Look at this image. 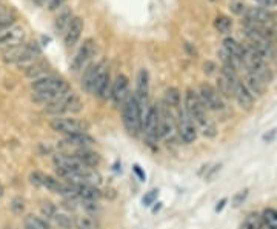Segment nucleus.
Returning a JSON list of instances; mask_svg holds the SVG:
<instances>
[{
	"label": "nucleus",
	"instance_id": "nucleus-48",
	"mask_svg": "<svg viewBox=\"0 0 277 229\" xmlns=\"http://www.w3.org/2000/svg\"><path fill=\"white\" fill-rule=\"evenodd\" d=\"M226 203H228V198H222V200L217 203V206H216V212H222V210L225 208Z\"/></svg>",
	"mask_w": 277,
	"mask_h": 229
},
{
	"label": "nucleus",
	"instance_id": "nucleus-50",
	"mask_svg": "<svg viewBox=\"0 0 277 229\" xmlns=\"http://www.w3.org/2000/svg\"><path fill=\"white\" fill-rule=\"evenodd\" d=\"M4 194H5V188H4V184L0 183V197H4Z\"/></svg>",
	"mask_w": 277,
	"mask_h": 229
},
{
	"label": "nucleus",
	"instance_id": "nucleus-31",
	"mask_svg": "<svg viewBox=\"0 0 277 229\" xmlns=\"http://www.w3.org/2000/svg\"><path fill=\"white\" fill-rule=\"evenodd\" d=\"M214 28L220 32V34H228L232 28V20L226 16H217L214 18Z\"/></svg>",
	"mask_w": 277,
	"mask_h": 229
},
{
	"label": "nucleus",
	"instance_id": "nucleus-25",
	"mask_svg": "<svg viewBox=\"0 0 277 229\" xmlns=\"http://www.w3.org/2000/svg\"><path fill=\"white\" fill-rule=\"evenodd\" d=\"M47 71H48V64H45L44 60H40V62L34 60V62H31V64L28 65V68H27V76L33 77L36 80V78H40V77L47 76Z\"/></svg>",
	"mask_w": 277,
	"mask_h": 229
},
{
	"label": "nucleus",
	"instance_id": "nucleus-29",
	"mask_svg": "<svg viewBox=\"0 0 277 229\" xmlns=\"http://www.w3.org/2000/svg\"><path fill=\"white\" fill-rule=\"evenodd\" d=\"M169 108H179L180 106V91L174 86L168 88L165 91V100H163Z\"/></svg>",
	"mask_w": 277,
	"mask_h": 229
},
{
	"label": "nucleus",
	"instance_id": "nucleus-35",
	"mask_svg": "<svg viewBox=\"0 0 277 229\" xmlns=\"http://www.w3.org/2000/svg\"><path fill=\"white\" fill-rule=\"evenodd\" d=\"M14 12H8V11H4V10H0V32L5 31L7 28L11 26V24L14 22Z\"/></svg>",
	"mask_w": 277,
	"mask_h": 229
},
{
	"label": "nucleus",
	"instance_id": "nucleus-44",
	"mask_svg": "<svg viewBox=\"0 0 277 229\" xmlns=\"http://www.w3.org/2000/svg\"><path fill=\"white\" fill-rule=\"evenodd\" d=\"M275 136H277V128H272L269 132L263 134L262 140H263L265 143H272V142H274V138H275Z\"/></svg>",
	"mask_w": 277,
	"mask_h": 229
},
{
	"label": "nucleus",
	"instance_id": "nucleus-33",
	"mask_svg": "<svg viewBox=\"0 0 277 229\" xmlns=\"http://www.w3.org/2000/svg\"><path fill=\"white\" fill-rule=\"evenodd\" d=\"M25 208H27L25 198L20 197V196H16V197L11 200V203H10V210H11V212H13L14 216H22V214L25 212Z\"/></svg>",
	"mask_w": 277,
	"mask_h": 229
},
{
	"label": "nucleus",
	"instance_id": "nucleus-17",
	"mask_svg": "<svg viewBox=\"0 0 277 229\" xmlns=\"http://www.w3.org/2000/svg\"><path fill=\"white\" fill-rule=\"evenodd\" d=\"M82 164H85L87 168H93L96 170L97 166L102 163V157L99 152L90 150V148H77L76 152L73 154Z\"/></svg>",
	"mask_w": 277,
	"mask_h": 229
},
{
	"label": "nucleus",
	"instance_id": "nucleus-26",
	"mask_svg": "<svg viewBox=\"0 0 277 229\" xmlns=\"http://www.w3.org/2000/svg\"><path fill=\"white\" fill-rule=\"evenodd\" d=\"M74 226L76 229H99V222L94 216L83 214L74 218Z\"/></svg>",
	"mask_w": 277,
	"mask_h": 229
},
{
	"label": "nucleus",
	"instance_id": "nucleus-38",
	"mask_svg": "<svg viewBox=\"0 0 277 229\" xmlns=\"http://www.w3.org/2000/svg\"><path fill=\"white\" fill-rule=\"evenodd\" d=\"M248 190L245 188V190H242V191H239V192H236L234 194V197H232V208H240L243 203H245V200H246V197H248Z\"/></svg>",
	"mask_w": 277,
	"mask_h": 229
},
{
	"label": "nucleus",
	"instance_id": "nucleus-37",
	"mask_svg": "<svg viewBox=\"0 0 277 229\" xmlns=\"http://www.w3.org/2000/svg\"><path fill=\"white\" fill-rule=\"evenodd\" d=\"M40 210H42V214H44L47 218H54V216H56V212L59 211L57 208H56V204H53L51 202H44L42 203V206H40Z\"/></svg>",
	"mask_w": 277,
	"mask_h": 229
},
{
	"label": "nucleus",
	"instance_id": "nucleus-42",
	"mask_svg": "<svg viewBox=\"0 0 277 229\" xmlns=\"http://www.w3.org/2000/svg\"><path fill=\"white\" fill-rule=\"evenodd\" d=\"M133 172L137 176V178L140 180V182H145L146 180V174H145V171L142 170V166L140 164H133Z\"/></svg>",
	"mask_w": 277,
	"mask_h": 229
},
{
	"label": "nucleus",
	"instance_id": "nucleus-4",
	"mask_svg": "<svg viewBox=\"0 0 277 229\" xmlns=\"http://www.w3.org/2000/svg\"><path fill=\"white\" fill-rule=\"evenodd\" d=\"M83 103L80 100V97L76 92H68L62 98H59L57 102L51 103V105H47V112L54 116V117H62L63 114H77L82 111Z\"/></svg>",
	"mask_w": 277,
	"mask_h": 229
},
{
	"label": "nucleus",
	"instance_id": "nucleus-41",
	"mask_svg": "<svg viewBox=\"0 0 277 229\" xmlns=\"http://www.w3.org/2000/svg\"><path fill=\"white\" fill-rule=\"evenodd\" d=\"M246 10H248V6L245 4H242V2H236V4L231 5V11L234 14H237V16H245Z\"/></svg>",
	"mask_w": 277,
	"mask_h": 229
},
{
	"label": "nucleus",
	"instance_id": "nucleus-34",
	"mask_svg": "<svg viewBox=\"0 0 277 229\" xmlns=\"http://www.w3.org/2000/svg\"><path fill=\"white\" fill-rule=\"evenodd\" d=\"M56 223H57V226L59 228H62V229H71L73 226H74V220H73V217H70L68 214H62V212H56V216H54V218H53Z\"/></svg>",
	"mask_w": 277,
	"mask_h": 229
},
{
	"label": "nucleus",
	"instance_id": "nucleus-18",
	"mask_svg": "<svg viewBox=\"0 0 277 229\" xmlns=\"http://www.w3.org/2000/svg\"><path fill=\"white\" fill-rule=\"evenodd\" d=\"M234 98H236L237 105L245 111H251L254 106V96L248 91L243 82H239L236 88H234Z\"/></svg>",
	"mask_w": 277,
	"mask_h": 229
},
{
	"label": "nucleus",
	"instance_id": "nucleus-15",
	"mask_svg": "<svg viewBox=\"0 0 277 229\" xmlns=\"http://www.w3.org/2000/svg\"><path fill=\"white\" fill-rule=\"evenodd\" d=\"M275 18V12H272L271 10L268 8H248L246 12H245V20L249 24H254V25H266L269 22H274Z\"/></svg>",
	"mask_w": 277,
	"mask_h": 229
},
{
	"label": "nucleus",
	"instance_id": "nucleus-3",
	"mask_svg": "<svg viewBox=\"0 0 277 229\" xmlns=\"http://www.w3.org/2000/svg\"><path fill=\"white\" fill-rule=\"evenodd\" d=\"M40 56V48L37 44H22L11 50L4 51L5 64H31Z\"/></svg>",
	"mask_w": 277,
	"mask_h": 229
},
{
	"label": "nucleus",
	"instance_id": "nucleus-2",
	"mask_svg": "<svg viewBox=\"0 0 277 229\" xmlns=\"http://www.w3.org/2000/svg\"><path fill=\"white\" fill-rule=\"evenodd\" d=\"M183 110L188 114V117L202 128L211 122L206 116V108L203 106L199 94L191 88H188L186 92H185V106H183Z\"/></svg>",
	"mask_w": 277,
	"mask_h": 229
},
{
	"label": "nucleus",
	"instance_id": "nucleus-12",
	"mask_svg": "<svg viewBox=\"0 0 277 229\" xmlns=\"http://www.w3.org/2000/svg\"><path fill=\"white\" fill-rule=\"evenodd\" d=\"M25 36L27 32L24 26L14 25V26L7 28L5 31L0 32V51H7L14 46L22 45L25 40Z\"/></svg>",
	"mask_w": 277,
	"mask_h": 229
},
{
	"label": "nucleus",
	"instance_id": "nucleus-47",
	"mask_svg": "<svg viewBox=\"0 0 277 229\" xmlns=\"http://www.w3.org/2000/svg\"><path fill=\"white\" fill-rule=\"evenodd\" d=\"M220 168H222V164H214V166H212V170H209V172L205 176V178H206V180H211V178H212V176H214Z\"/></svg>",
	"mask_w": 277,
	"mask_h": 229
},
{
	"label": "nucleus",
	"instance_id": "nucleus-11",
	"mask_svg": "<svg viewBox=\"0 0 277 229\" xmlns=\"http://www.w3.org/2000/svg\"><path fill=\"white\" fill-rule=\"evenodd\" d=\"M142 130L145 132L146 142L150 144L159 142L160 132H159V116H157V108L156 106H148V110L143 116Z\"/></svg>",
	"mask_w": 277,
	"mask_h": 229
},
{
	"label": "nucleus",
	"instance_id": "nucleus-39",
	"mask_svg": "<svg viewBox=\"0 0 277 229\" xmlns=\"http://www.w3.org/2000/svg\"><path fill=\"white\" fill-rule=\"evenodd\" d=\"M44 177H45V174H42L40 171H33L30 174V182H31V184L40 188V186H44Z\"/></svg>",
	"mask_w": 277,
	"mask_h": 229
},
{
	"label": "nucleus",
	"instance_id": "nucleus-19",
	"mask_svg": "<svg viewBox=\"0 0 277 229\" xmlns=\"http://www.w3.org/2000/svg\"><path fill=\"white\" fill-rule=\"evenodd\" d=\"M243 85L248 88V91L252 94V96H262L266 90V83L257 76L254 74L252 71L246 70V74H245V83Z\"/></svg>",
	"mask_w": 277,
	"mask_h": 229
},
{
	"label": "nucleus",
	"instance_id": "nucleus-5",
	"mask_svg": "<svg viewBox=\"0 0 277 229\" xmlns=\"http://www.w3.org/2000/svg\"><path fill=\"white\" fill-rule=\"evenodd\" d=\"M156 108H157V116H159L160 138H163L166 142H174L176 134H177V128H176V118H174L171 108H169L165 102H160Z\"/></svg>",
	"mask_w": 277,
	"mask_h": 229
},
{
	"label": "nucleus",
	"instance_id": "nucleus-6",
	"mask_svg": "<svg viewBox=\"0 0 277 229\" xmlns=\"http://www.w3.org/2000/svg\"><path fill=\"white\" fill-rule=\"evenodd\" d=\"M31 88L34 92H56V94H68L70 85L62 77L57 76H44L36 78L31 83Z\"/></svg>",
	"mask_w": 277,
	"mask_h": 229
},
{
	"label": "nucleus",
	"instance_id": "nucleus-43",
	"mask_svg": "<svg viewBox=\"0 0 277 229\" xmlns=\"http://www.w3.org/2000/svg\"><path fill=\"white\" fill-rule=\"evenodd\" d=\"M67 0H50V4H48V10L50 11H57L60 10L63 5H65Z\"/></svg>",
	"mask_w": 277,
	"mask_h": 229
},
{
	"label": "nucleus",
	"instance_id": "nucleus-20",
	"mask_svg": "<svg viewBox=\"0 0 277 229\" xmlns=\"http://www.w3.org/2000/svg\"><path fill=\"white\" fill-rule=\"evenodd\" d=\"M77 194V197H80L82 200H94V202H99L102 198V192L96 188L94 184H90V183H82V184H77L73 188Z\"/></svg>",
	"mask_w": 277,
	"mask_h": 229
},
{
	"label": "nucleus",
	"instance_id": "nucleus-28",
	"mask_svg": "<svg viewBox=\"0 0 277 229\" xmlns=\"http://www.w3.org/2000/svg\"><path fill=\"white\" fill-rule=\"evenodd\" d=\"M71 18H73V12L70 10L67 11H63L59 14V17L56 18V22H54V30L57 32H63V31H67L70 22H71Z\"/></svg>",
	"mask_w": 277,
	"mask_h": 229
},
{
	"label": "nucleus",
	"instance_id": "nucleus-27",
	"mask_svg": "<svg viewBox=\"0 0 277 229\" xmlns=\"http://www.w3.org/2000/svg\"><path fill=\"white\" fill-rule=\"evenodd\" d=\"M262 228H263V222L259 212H249L240 224V229H262Z\"/></svg>",
	"mask_w": 277,
	"mask_h": 229
},
{
	"label": "nucleus",
	"instance_id": "nucleus-14",
	"mask_svg": "<svg viewBox=\"0 0 277 229\" xmlns=\"http://www.w3.org/2000/svg\"><path fill=\"white\" fill-rule=\"evenodd\" d=\"M111 98L114 102V105L116 106H123L125 105V102L128 100V97H130V80H128L126 76L123 74H119L116 77V80L113 82V85H111Z\"/></svg>",
	"mask_w": 277,
	"mask_h": 229
},
{
	"label": "nucleus",
	"instance_id": "nucleus-9",
	"mask_svg": "<svg viewBox=\"0 0 277 229\" xmlns=\"http://www.w3.org/2000/svg\"><path fill=\"white\" fill-rule=\"evenodd\" d=\"M199 97L203 103V106L209 111H214V112H222L226 110L225 106V102L220 97V94L217 92V90L214 86H211L209 83H202L199 86Z\"/></svg>",
	"mask_w": 277,
	"mask_h": 229
},
{
	"label": "nucleus",
	"instance_id": "nucleus-24",
	"mask_svg": "<svg viewBox=\"0 0 277 229\" xmlns=\"http://www.w3.org/2000/svg\"><path fill=\"white\" fill-rule=\"evenodd\" d=\"M234 88H236V85L234 83H231L228 78H225L222 74L217 77V92L220 94L222 98H232L234 97Z\"/></svg>",
	"mask_w": 277,
	"mask_h": 229
},
{
	"label": "nucleus",
	"instance_id": "nucleus-1",
	"mask_svg": "<svg viewBox=\"0 0 277 229\" xmlns=\"http://www.w3.org/2000/svg\"><path fill=\"white\" fill-rule=\"evenodd\" d=\"M143 111L140 108V103L136 96H130L122 106V120L126 131L131 136H137L142 131V123H143Z\"/></svg>",
	"mask_w": 277,
	"mask_h": 229
},
{
	"label": "nucleus",
	"instance_id": "nucleus-16",
	"mask_svg": "<svg viewBox=\"0 0 277 229\" xmlns=\"http://www.w3.org/2000/svg\"><path fill=\"white\" fill-rule=\"evenodd\" d=\"M82 31H83V20L80 17H73L65 31V45L68 50H71L79 42Z\"/></svg>",
	"mask_w": 277,
	"mask_h": 229
},
{
	"label": "nucleus",
	"instance_id": "nucleus-23",
	"mask_svg": "<svg viewBox=\"0 0 277 229\" xmlns=\"http://www.w3.org/2000/svg\"><path fill=\"white\" fill-rule=\"evenodd\" d=\"M97 77V64L90 65L87 70H85V74L82 77V86L88 94H93V88H94V82Z\"/></svg>",
	"mask_w": 277,
	"mask_h": 229
},
{
	"label": "nucleus",
	"instance_id": "nucleus-10",
	"mask_svg": "<svg viewBox=\"0 0 277 229\" xmlns=\"http://www.w3.org/2000/svg\"><path fill=\"white\" fill-rule=\"evenodd\" d=\"M54 166L57 174L62 177L63 174H83L87 171V166L82 164L74 156H67V154H56L53 157Z\"/></svg>",
	"mask_w": 277,
	"mask_h": 229
},
{
	"label": "nucleus",
	"instance_id": "nucleus-46",
	"mask_svg": "<svg viewBox=\"0 0 277 229\" xmlns=\"http://www.w3.org/2000/svg\"><path fill=\"white\" fill-rule=\"evenodd\" d=\"M217 70V66L212 64V62H206V64L203 65V71L206 72V74H214V71Z\"/></svg>",
	"mask_w": 277,
	"mask_h": 229
},
{
	"label": "nucleus",
	"instance_id": "nucleus-36",
	"mask_svg": "<svg viewBox=\"0 0 277 229\" xmlns=\"http://www.w3.org/2000/svg\"><path fill=\"white\" fill-rule=\"evenodd\" d=\"M82 206L90 216H94V214L97 216L102 211V206L99 204V202H94V200H82Z\"/></svg>",
	"mask_w": 277,
	"mask_h": 229
},
{
	"label": "nucleus",
	"instance_id": "nucleus-21",
	"mask_svg": "<svg viewBox=\"0 0 277 229\" xmlns=\"http://www.w3.org/2000/svg\"><path fill=\"white\" fill-rule=\"evenodd\" d=\"M65 142L71 146H77V148H88L93 146L96 143V138L91 137L87 132H77V134H71V136H65Z\"/></svg>",
	"mask_w": 277,
	"mask_h": 229
},
{
	"label": "nucleus",
	"instance_id": "nucleus-30",
	"mask_svg": "<svg viewBox=\"0 0 277 229\" xmlns=\"http://www.w3.org/2000/svg\"><path fill=\"white\" fill-rule=\"evenodd\" d=\"M260 216H262L263 226L266 229H277V211L275 210H272V208H266Z\"/></svg>",
	"mask_w": 277,
	"mask_h": 229
},
{
	"label": "nucleus",
	"instance_id": "nucleus-8",
	"mask_svg": "<svg viewBox=\"0 0 277 229\" xmlns=\"http://www.w3.org/2000/svg\"><path fill=\"white\" fill-rule=\"evenodd\" d=\"M176 128H177V136L180 140L186 144H191L197 140V126L196 123L188 117L185 110L179 108L177 111V118H176Z\"/></svg>",
	"mask_w": 277,
	"mask_h": 229
},
{
	"label": "nucleus",
	"instance_id": "nucleus-13",
	"mask_svg": "<svg viewBox=\"0 0 277 229\" xmlns=\"http://www.w3.org/2000/svg\"><path fill=\"white\" fill-rule=\"evenodd\" d=\"M96 54V44L93 38H87L83 42V45L80 46V50L77 51L73 64H71V70L73 72H79L87 68L88 62L93 58V56Z\"/></svg>",
	"mask_w": 277,
	"mask_h": 229
},
{
	"label": "nucleus",
	"instance_id": "nucleus-49",
	"mask_svg": "<svg viewBox=\"0 0 277 229\" xmlns=\"http://www.w3.org/2000/svg\"><path fill=\"white\" fill-rule=\"evenodd\" d=\"M33 4L37 6H45L47 4H50V0H33Z\"/></svg>",
	"mask_w": 277,
	"mask_h": 229
},
{
	"label": "nucleus",
	"instance_id": "nucleus-45",
	"mask_svg": "<svg viewBox=\"0 0 277 229\" xmlns=\"http://www.w3.org/2000/svg\"><path fill=\"white\" fill-rule=\"evenodd\" d=\"M255 2L260 4L263 8H268V10H271L272 6L277 5V0H255Z\"/></svg>",
	"mask_w": 277,
	"mask_h": 229
},
{
	"label": "nucleus",
	"instance_id": "nucleus-7",
	"mask_svg": "<svg viewBox=\"0 0 277 229\" xmlns=\"http://www.w3.org/2000/svg\"><path fill=\"white\" fill-rule=\"evenodd\" d=\"M51 128L56 132L71 136V134H77V132H87L90 124L87 122L73 118V117H56L51 120Z\"/></svg>",
	"mask_w": 277,
	"mask_h": 229
},
{
	"label": "nucleus",
	"instance_id": "nucleus-22",
	"mask_svg": "<svg viewBox=\"0 0 277 229\" xmlns=\"http://www.w3.org/2000/svg\"><path fill=\"white\" fill-rule=\"evenodd\" d=\"M223 50H225L229 56H232V57H236V58H239V60L243 62V51H245V48H243L242 44H239V42H237L236 38L226 37V38L223 40Z\"/></svg>",
	"mask_w": 277,
	"mask_h": 229
},
{
	"label": "nucleus",
	"instance_id": "nucleus-40",
	"mask_svg": "<svg viewBox=\"0 0 277 229\" xmlns=\"http://www.w3.org/2000/svg\"><path fill=\"white\" fill-rule=\"evenodd\" d=\"M157 196H159V190H151L150 192H146L145 197L142 198V203L145 206H151L156 200H157Z\"/></svg>",
	"mask_w": 277,
	"mask_h": 229
},
{
	"label": "nucleus",
	"instance_id": "nucleus-32",
	"mask_svg": "<svg viewBox=\"0 0 277 229\" xmlns=\"http://www.w3.org/2000/svg\"><path fill=\"white\" fill-rule=\"evenodd\" d=\"M25 226L30 229H51L50 224L37 216H27L25 217Z\"/></svg>",
	"mask_w": 277,
	"mask_h": 229
}]
</instances>
